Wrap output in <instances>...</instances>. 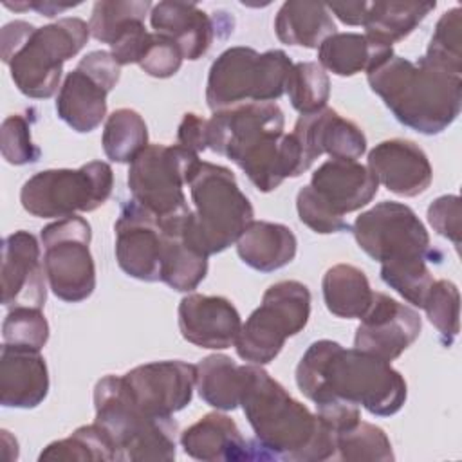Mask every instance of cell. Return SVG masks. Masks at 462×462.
<instances>
[{"instance_id": "6da1fadb", "label": "cell", "mask_w": 462, "mask_h": 462, "mask_svg": "<svg viewBox=\"0 0 462 462\" xmlns=\"http://www.w3.org/2000/svg\"><path fill=\"white\" fill-rule=\"evenodd\" d=\"M276 103H244L213 112L208 119V148L233 161L262 193L309 170Z\"/></svg>"}, {"instance_id": "7a4b0ae2", "label": "cell", "mask_w": 462, "mask_h": 462, "mask_svg": "<svg viewBox=\"0 0 462 462\" xmlns=\"http://www.w3.org/2000/svg\"><path fill=\"white\" fill-rule=\"evenodd\" d=\"M296 384L316 406L339 399L377 417L395 415L408 397L404 377L388 361L332 339L310 343L296 366Z\"/></svg>"}, {"instance_id": "3957f363", "label": "cell", "mask_w": 462, "mask_h": 462, "mask_svg": "<svg viewBox=\"0 0 462 462\" xmlns=\"http://www.w3.org/2000/svg\"><path fill=\"white\" fill-rule=\"evenodd\" d=\"M240 406L260 460L321 462L336 455V433L258 365H245Z\"/></svg>"}, {"instance_id": "277c9868", "label": "cell", "mask_w": 462, "mask_h": 462, "mask_svg": "<svg viewBox=\"0 0 462 462\" xmlns=\"http://www.w3.org/2000/svg\"><path fill=\"white\" fill-rule=\"evenodd\" d=\"M366 81L393 117L424 135L444 132L460 114L462 74L420 56L417 61L392 54Z\"/></svg>"}, {"instance_id": "5b68a950", "label": "cell", "mask_w": 462, "mask_h": 462, "mask_svg": "<svg viewBox=\"0 0 462 462\" xmlns=\"http://www.w3.org/2000/svg\"><path fill=\"white\" fill-rule=\"evenodd\" d=\"M88 38V23L78 16H65L43 27L13 20L2 27L0 54L23 96L49 99L61 87L63 63L74 58Z\"/></svg>"}, {"instance_id": "8992f818", "label": "cell", "mask_w": 462, "mask_h": 462, "mask_svg": "<svg viewBox=\"0 0 462 462\" xmlns=\"http://www.w3.org/2000/svg\"><path fill=\"white\" fill-rule=\"evenodd\" d=\"M188 186L195 209L182 229V242L204 256L236 244L254 220V209L238 188L235 173L226 166L200 161Z\"/></svg>"}, {"instance_id": "52a82bcc", "label": "cell", "mask_w": 462, "mask_h": 462, "mask_svg": "<svg viewBox=\"0 0 462 462\" xmlns=\"http://www.w3.org/2000/svg\"><path fill=\"white\" fill-rule=\"evenodd\" d=\"M96 420L114 440L121 460L170 462L177 455L179 426L171 417H152L132 399L123 375H105L94 386Z\"/></svg>"}, {"instance_id": "ba28073f", "label": "cell", "mask_w": 462, "mask_h": 462, "mask_svg": "<svg viewBox=\"0 0 462 462\" xmlns=\"http://www.w3.org/2000/svg\"><path fill=\"white\" fill-rule=\"evenodd\" d=\"M199 164V153L180 144H148L130 162L126 182L132 199L155 215L164 235H182L191 213L182 188Z\"/></svg>"}, {"instance_id": "9c48e42d", "label": "cell", "mask_w": 462, "mask_h": 462, "mask_svg": "<svg viewBox=\"0 0 462 462\" xmlns=\"http://www.w3.org/2000/svg\"><path fill=\"white\" fill-rule=\"evenodd\" d=\"M292 61L282 49L258 52L253 47H229L209 67L206 103L220 112L244 103H274L285 94Z\"/></svg>"}, {"instance_id": "30bf717a", "label": "cell", "mask_w": 462, "mask_h": 462, "mask_svg": "<svg viewBox=\"0 0 462 462\" xmlns=\"http://www.w3.org/2000/svg\"><path fill=\"white\" fill-rule=\"evenodd\" d=\"M310 318V291L298 280L273 283L235 341V350L249 365H269L282 352L287 337L301 332Z\"/></svg>"}, {"instance_id": "8fae6325", "label": "cell", "mask_w": 462, "mask_h": 462, "mask_svg": "<svg viewBox=\"0 0 462 462\" xmlns=\"http://www.w3.org/2000/svg\"><path fill=\"white\" fill-rule=\"evenodd\" d=\"M114 171L105 161L76 170L54 168L29 177L20 189L22 208L38 218H65L101 208L112 195Z\"/></svg>"}, {"instance_id": "7c38bea8", "label": "cell", "mask_w": 462, "mask_h": 462, "mask_svg": "<svg viewBox=\"0 0 462 462\" xmlns=\"http://www.w3.org/2000/svg\"><path fill=\"white\" fill-rule=\"evenodd\" d=\"M40 238L47 283L52 294L67 303L87 300L96 289L90 224L78 215L58 218L42 229Z\"/></svg>"}, {"instance_id": "4fadbf2b", "label": "cell", "mask_w": 462, "mask_h": 462, "mask_svg": "<svg viewBox=\"0 0 462 462\" xmlns=\"http://www.w3.org/2000/svg\"><path fill=\"white\" fill-rule=\"evenodd\" d=\"M357 245L375 262H393L408 258L433 260L430 235L417 213L395 200H383L363 211L352 224Z\"/></svg>"}, {"instance_id": "5bb4252c", "label": "cell", "mask_w": 462, "mask_h": 462, "mask_svg": "<svg viewBox=\"0 0 462 462\" xmlns=\"http://www.w3.org/2000/svg\"><path fill=\"white\" fill-rule=\"evenodd\" d=\"M197 366L179 359L139 365L123 375L137 406L152 417H173L193 399Z\"/></svg>"}, {"instance_id": "9a60e30c", "label": "cell", "mask_w": 462, "mask_h": 462, "mask_svg": "<svg viewBox=\"0 0 462 462\" xmlns=\"http://www.w3.org/2000/svg\"><path fill=\"white\" fill-rule=\"evenodd\" d=\"M419 312L384 292H374L368 310L356 328L354 346L388 363L397 359L420 336Z\"/></svg>"}, {"instance_id": "2e32d148", "label": "cell", "mask_w": 462, "mask_h": 462, "mask_svg": "<svg viewBox=\"0 0 462 462\" xmlns=\"http://www.w3.org/2000/svg\"><path fill=\"white\" fill-rule=\"evenodd\" d=\"M114 231V251L121 271L141 282H159L164 235L155 215L134 199L126 200L121 206Z\"/></svg>"}, {"instance_id": "e0dca14e", "label": "cell", "mask_w": 462, "mask_h": 462, "mask_svg": "<svg viewBox=\"0 0 462 462\" xmlns=\"http://www.w3.org/2000/svg\"><path fill=\"white\" fill-rule=\"evenodd\" d=\"M45 280L36 236L25 229L7 235L2 244V305L7 309H43L47 301Z\"/></svg>"}, {"instance_id": "ac0fdd59", "label": "cell", "mask_w": 462, "mask_h": 462, "mask_svg": "<svg viewBox=\"0 0 462 462\" xmlns=\"http://www.w3.org/2000/svg\"><path fill=\"white\" fill-rule=\"evenodd\" d=\"M291 134L298 141L309 168L323 153L330 155V159L357 161L366 152V135L363 130L328 106L300 116Z\"/></svg>"}, {"instance_id": "d6986e66", "label": "cell", "mask_w": 462, "mask_h": 462, "mask_svg": "<svg viewBox=\"0 0 462 462\" xmlns=\"http://www.w3.org/2000/svg\"><path fill=\"white\" fill-rule=\"evenodd\" d=\"M180 336L200 348L224 350L235 345L242 328V319L231 300L224 296L188 294L179 309Z\"/></svg>"}, {"instance_id": "ffe728a7", "label": "cell", "mask_w": 462, "mask_h": 462, "mask_svg": "<svg viewBox=\"0 0 462 462\" xmlns=\"http://www.w3.org/2000/svg\"><path fill=\"white\" fill-rule=\"evenodd\" d=\"M368 168L388 191L399 197H417L433 180L426 152L408 139H386L375 144L368 152Z\"/></svg>"}, {"instance_id": "44dd1931", "label": "cell", "mask_w": 462, "mask_h": 462, "mask_svg": "<svg viewBox=\"0 0 462 462\" xmlns=\"http://www.w3.org/2000/svg\"><path fill=\"white\" fill-rule=\"evenodd\" d=\"M337 217L357 211L377 195L379 180L368 166L352 159H328L318 166L309 184Z\"/></svg>"}, {"instance_id": "7402d4cb", "label": "cell", "mask_w": 462, "mask_h": 462, "mask_svg": "<svg viewBox=\"0 0 462 462\" xmlns=\"http://www.w3.org/2000/svg\"><path fill=\"white\" fill-rule=\"evenodd\" d=\"M184 453L206 462L258 460L256 444H251L240 433L236 422L218 411L206 413L195 424L180 433Z\"/></svg>"}, {"instance_id": "603a6c76", "label": "cell", "mask_w": 462, "mask_h": 462, "mask_svg": "<svg viewBox=\"0 0 462 462\" xmlns=\"http://www.w3.org/2000/svg\"><path fill=\"white\" fill-rule=\"evenodd\" d=\"M49 393V370L43 356L34 350L2 343L0 402L5 408H36Z\"/></svg>"}, {"instance_id": "cb8c5ba5", "label": "cell", "mask_w": 462, "mask_h": 462, "mask_svg": "<svg viewBox=\"0 0 462 462\" xmlns=\"http://www.w3.org/2000/svg\"><path fill=\"white\" fill-rule=\"evenodd\" d=\"M153 32L164 34L177 43L184 60L202 58L217 34V20L195 4L159 2L150 11Z\"/></svg>"}, {"instance_id": "d4e9b609", "label": "cell", "mask_w": 462, "mask_h": 462, "mask_svg": "<svg viewBox=\"0 0 462 462\" xmlns=\"http://www.w3.org/2000/svg\"><path fill=\"white\" fill-rule=\"evenodd\" d=\"M112 90L110 85L76 65L58 90L56 114L78 134H88L106 117V96Z\"/></svg>"}, {"instance_id": "484cf974", "label": "cell", "mask_w": 462, "mask_h": 462, "mask_svg": "<svg viewBox=\"0 0 462 462\" xmlns=\"http://www.w3.org/2000/svg\"><path fill=\"white\" fill-rule=\"evenodd\" d=\"M298 251V240L285 224L253 220L236 240L240 260L254 271L273 273L289 265Z\"/></svg>"}, {"instance_id": "4316f807", "label": "cell", "mask_w": 462, "mask_h": 462, "mask_svg": "<svg viewBox=\"0 0 462 462\" xmlns=\"http://www.w3.org/2000/svg\"><path fill=\"white\" fill-rule=\"evenodd\" d=\"M393 54V47L361 32H334L318 47V63L336 76L370 72Z\"/></svg>"}, {"instance_id": "83f0119b", "label": "cell", "mask_w": 462, "mask_h": 462, "mask_svg": "<svg viewBox=\"0 0 462 462\" xmlns=\"http://www.w3.org/2000/svg\"><path fill=\"white\" fill-rule=\"evenodd\" d=\"M274 32L285 45L318 49L337 31L327 4L289 0L276 13Z\"/></svg>"}, {"instance_id": "f1b7e54d", "label": "cell", "mask_w": 462, "mask_h": 462, "mask_svg": "<svg viewBox=\"0 0 462 462\" xmlns=\"http://www.w3.org/2000/svg\"><path fill=\"white\" fill-rule=\"evenodd\" d=\"M321 291L327 310L345 319H361L374 298L366 274L350 263H336L327 269Z\"/></svg>"}, {"instance_id": "f546056e", "label": "cell", "mask_w": 462, "mask_h": 462, "mask_svg": "<svg viewBox=\"0 0 462 462\" xmlns=\"http://www.w3.org/2000/svg\"><path fill=\"white\" fill-rule=\"evenodd\" d=\"M195 366V386L206 404L222 411H233L240 406L245 365H238L224 354H211Z\"/></svg>"}, {"instance_id": "4dcf8cb0", "label": "cell", "mask_w": 462, "mask_h": 462, "mask_svg": "<svg viewBox=\"0 0 462 462\" xmlns=\"http://www.w3.org/2000/svg\"><path fill=\"white\" fill-rule=\"evenodd\" d=\"M435 7V2H368L365 34L393 47L410 36Z\"/></svg>"}, {"instance_id": "1f68e13d", "label": "cell", "mask_w": 462, "mask_h": 462, "mask_svg": "<svg viewBox=\"0 0 462 462\" xmlns=\"http://www.w3.org/2000/svg\"><path fill=\"white\" fill-rule=\"evenodd\" d=\"M101 144L110 161L130 164L148 146V126L143 116L134 108L114 110L105 121Z\"/></svg>"}, {"instance_id": "d6a6232c", "label": "cell", "mask_w": 462, "mask_h": 462, "mask_svg": "<svg viewBox=\"0 0 462 462\" xmlns=\"http://www.w3.org/2000/svg\"><path fill=\"white\" fill-rule=\"evenodd\" d=\"M40 460H121L110 435L97 424L74 430L67 439L51 442L38 457Z\"/></svg>"}, {"instance_id": "836d02e7", "label": "cell", "mask_w": 462, "mask_h": 462, "mask_svg": "<svg viewBox=\"0 0 462 462\" xmlns=\"http://www.w3.org/2000/svg\"><path fill=\"white\" fill-rule=\"evenodd\" d=\"M164 235V233H162ZM208 274V256L189 249L182 236L164 235L161 254V282L179 292H189Z\"/></svg>"}, {"instance_id": "e575fe53", "label": "cell", "mask_w": 462, "mask_h": 462, "mask_svg": "<svg viewBox=\"0 0 462 462\" xmlns=\"http://www.w3.org/2000/svg\"><path fill=\"white\" fill-rule=\"evenodd\" d=\"M285 94L294 110L301 116L314 114L327 106L330 97V79L318 61H298L287 78Z\"/></svg>"}, {"instance_id": "d590c367", "label": "cell", "mask_w": 462, "mask_h": 462, "mask_svg": "<svg viewBox=\"0 0 462 462\" xmlns=\"http://www.w3.org/2000/svg\"><path fill=\"white\" fill-rule=\"evenodd\" d=\"M334 458L346 462H390L395 458V455L384 430L359 420L352 428L336 433Z\"/></svg>"}, {"instance_id": "8d00e7d4", "label": "cell", "mask_w": 462, "mask_h": 462, "mask_svg": "<svg viewBox=\"0 0 462 462\" xmlns=\"http://www.w3.org/2000/svg\"><path fill=\"white\" fill-rule=\"evenodd\" d=\"M152 2L148 0H99L94 4L88 29L90 36L101 43L112 45L114 40L134 22L143 20L152 11Z\"/></svg>"}, {"instance_id": "74e56055", "label": "cell", "mask_w": 462, "mask_h": 462, "mask_svg": "<svg viewBox=\"0 0 462 462\" xmlns=\"http://www.w3.org/2000/svg\"><path fill=\"white\" fill-rule=\"evenodd\" d=\"M428 260L424 258H408V260H393L381 263V280L401 294L413 307L422 309L424 300L431 283L435 282L430 269Z\"/></svg>"}, {"instance_id": "f35d334b", "label": "cell", "mask_w": 462, "mask_h": 462, "mask_svg": "<svg viewBox=\"0 0 462 462\" xmlns=\"http://www.w3.org/2000/svg\"><path fill=\"white\" fill-rule=\"evenodd\" d=\"M422 309L430 323L439 330L444 345H451L460 328V294L449 280H435L428 291Z\"/></svg>"}, {"instance_id": "ab89813d", "label": "cell", "mask_w": 462, "mask_h": 462, "mask_svg": "<svg viewBox=\"0 0 462 462\" xmlns=\"http://www.w3.org/2000/svg\"><path fill=\"white\" fill-rule=\"evenodd\" d=\"M2 341L16 348L40 352L49 341V321L42 309H11L2 323Z\"/></svg>"}, {"instance_id": "60d3db41", "label": "cell", "mask_w": 462, "mask_h": 462, "mask_svg": "<svg viewBox=\"0 0 462 462\" xmlns=\"http://www.w3.org/2000/svg\"><path fill=\"white\" fill-rule=\"evenodd\" d=\"M460 29H462V11L460 7H451L439 18L424 54L433 63L458 74H462Z\"/></svg>"}, {"instance_id": "b9f144b4", "label": "cell", "mask_w": 462, "mask_h": 462, "mask_svg": "<svg viewBox=\"0 0 462 462\" xmlns=\"http://www.w3.org/2000/svg\"><path fill=\"white\" fill-rule=\"evenodd\" d=\"M34 110H27L23 114H11L4 119L0 130V144L2 157L14 166L38 162L42 157V150L32 143L31 128L34 123Z\"/></svg>"}, {"instance_id": "7bdbcfd3", "label": "cell", "mask_w": 462, "mask_h": 462, "mask_svg": "<svg viewBox=\"0 0 462 462\" xmlns=\"http://www.w3.org/2000/svg\"><path fill=\"white\" fill-rule=\"evenodd\" d=\"M182 52L173 40L164 34L150 32L146 47L137 61V65L152 78H171L179 72L182 65Z\"/></svg>"}, {"instance_id": "ee69618b", "label": "cell", "mask_w": 462, "mask_h": 462, "mask_svg": "<svg viewBox=\"0 0 462 462\" xmlns=\"http://www.w3.org/2000/svg\"><path fill=\"white\" fill-rule=\"evenodd\" d=\"M296 211L300 220L310 227L314 233L330 235L339 231H348L350 226L345 218L334 215L314 193L310 186H303L296 195Z\"/></svg>"}, {"instance_id": "f6af8a7d", "label": "cell", "mask_w": 462, "mask_h": 462, "mask_svg": "<svg viewBox=\"0 0 462 462\" xmlns=\"http://www.w3.org/2000/svg\"><path fill=\"white\" fill-rule=\"evenodd\" d=\"M428 222L440 236L453 242V245L458 249L460 245V199L458 195H442L435 199L428 208Z\"/></svg>"}, {"instance_id": "bcb514c9", "label": "cell", "mask_w": 462, "mask_h": 462, "mask_svg": "<svg viewBox=\"0 0 462 462\" xmlns=\"http://www.w3.org/2000/svg\"><path fill=\"white\" fill-rule=\"evenodd\" d=\"M150 38V31L144 27L143 20H137L130 23L110 45V54L119 65H130L137 63L146 42Z\"/></svg>"}, {"instance_id": "7dc6e473", "label": "cell", "mask_w": 462, "mask_h": 462, "mask_svg": "<svg viewBox=\"0 0 462 462\" xmlns=\"http://www.w3.org/2000/svg\"><path fill=\"white\" fill-rule=\"evenodd\" d=\"M177 141L180 146L199 153L208 150V119L186 112L177 128Z\"/></svg>"}, {"instance_id": "c3c4849f", "label": "cell", "mask_w": 462, "mask_h": 462, "mask_svg": "<svg viewBox=\"0 0 462 462\" xmlns=\"http://www.w3.org/2000/svg\"><path fill=\"white\" fill-rule=\"evenodd\" d=\"M327 9L334 13L345 25H363L368 2H334L327 4Z\"/></svg>"}]
</instances>
